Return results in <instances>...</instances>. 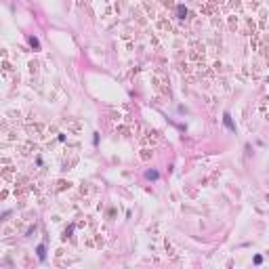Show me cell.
Segmentation results:
<instances>
[{"mask_svg":"<svg viewBox=\"0 0 269 269\" xmlns=\"http://www.w3.org/2000/svg\"><path fill=\"white\" fill-rule=\"evenodd\" d=\"M223 122H225V126H227V128H229L231 133H235V124L231 122V116H229L227 112H225V114H223Z\"/></svg>","mask_w":269,"mask_h":269,"instance_id":"6da1fadb","label":"cell"},{"mask_svg":"<svg viewBox=\"0 0 269 269\" xmlns=\"http://www.w3.org/2000/svg\"><path fill=\"white\" fill-rule=\"evenodd\" d=\"M28 42H30V46H32L34 50H40V40H38L36 36H30V38H28Z\"/></svg>","mask_w":269,"mask_h":269,"instance_id":"7a4b0ae2","label":"cell"},{"mask_svg":"<svg viewBox=\"0 0 269 269\" xmlns=\"http://www.w3.org/2000/svg\"><path fill=\"white\" fill-rule=\"evenodd\" d=\"M36 252H38V259H40V261H44V259H46V248H44V244H40V246L36 248Z\"/></svg>","mask_w":269,"mask_h":269,"instance_id":"3957f363","label":"cell"},{"mask_svg":"<svg viewBox=\"0 0 269 269\" xmlns=\"http://www.w3.org/2000/svg\"><path fill=\"white\" fill-rule=\"evenodd\" d=\"M158 177H160L158 170H147V173H145V179H149V181H156Z\"/></svg>","mask_w":269,"mask_h":269,"instance_id":"277c9868","label":"cell"},{"mask_svg":"<svg viewBox=\"0 0 269 269\" xmlns=\"http://www.w3.org/2000/svg\"><path fill=\"white\" fill-rule=\"evenodd\" d=\"M177 13H179V17H181V19H183L187 11H185V6H183V4H179V6H177Z\"/></svg>","mask_w":269,"mask_h":269,"instance_id":"5b68a950","label":"cell"}]
</instances>
